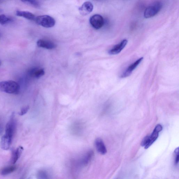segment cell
I'll return each mask as SVG.
<instances>
[{
  "instance_id": "1",
  "label": "cell",
  "mask_w": 179,
  "mask_h": 179,
  "mask_svg": "<svg viewBox=\"0 0 179 179\" xmlns=\"http://www.w3.org/2000/svg\"><path fill=\"white\" fill-rule=\"evenodd\" d=\"M16 128V121L14 114H13L6 125L5 134L2 138L1 146L2 150H7L10 147Z\"/></svg>"
},
{
  "instance_id": "2",
  "label": "cell",
  "mask_w": 179,
  "mask_h": 179,
  "mask_svg": "<svg viewBox=\"0 0 179 179\" xmlns=\"http://www.w3.org/2000/svg\"><path fill=\"white\" fill-rule=\"evenodd\" d=\"M19 89V85L16 82L9 80L0 82V91L7 94H17Z\"/></svg>"
},
{
  "instance_id": "3",
  "label": "cell",
  "mask_w": 179,
  "mask_h": 179,
  "mask_svg": "<svg viewBox=\"0 0 179 179\" xmlns=\"http://www.w3.org/2000/svg\"><path fill=\"white\" fill-rule=\"evenodd\" d=\"M162 7V5L161 2L157 1L154 2L145 10V17L146 18H150L155 16L160 11Z\"/></svg>"
},
{
  "instance_id": "4",
  "label": "cell",
  "mask_w": 179,
  "mask_h": 179,
  "mask_svg": "<svg viewBox=\"0 0 179 179\" xmlns=\"http://www.w3.org/2000/svg\"><path fill=\"white\" fill-rule=\"evenodd\" d=\"M36 21L38 25L47 28L54 26L56 23L54 18L48 15L38 16L36 18Z\"/></svg>"
},
{
  "instance_id": "5",
  "label": "cell",
  "mask_w": 179,
  "mask_h": 179,
  "mask_svg": "<svg viewBox=\"0 0 179 179\" xmlns=\"http://www.w3.org/2000/svg\"><path fill=\"white\" fill-rule=\"evenodd\" d=\"M90 22L93 28L96 29H99L104 24V19L99 14H95L90 18Z\"/></svg>"
},
{
  "instance_id": "6",
  "label": "cell",
  "mask_w": 179,
  "mask_h": 179,
  "mask_svg": "<svg viewBox=\"0 0 179 179\" xmlns=\"http://www.w3.org/2000/svg\"><path fill=\"white\" fill-rule=\"evenodd\" d=\"M162 126L160 124H158L156 126L152 134L150 136H149V138L147 145L145 147V149H147L149 148L157 140L158 137L159 133L161 131H162Z\"/></svg>"
},
{
  "instance_id": "7",
  "label": "cell",
  "mask_w": 179,
  "mask_h": 179,
  "mask_svg": "<svg viewBox=\"0 0 179 179\" xmlns=\"http://www.w3.org/2000/svg\"><path fill=\"white\" fill-rule=\"evenodd\" d=\"M143 59V57H141L129 65L125 71L121 74L120 77L124 78L130 76L134 70L138 67L141 62L142 61Z\"/></svg>"
},
{
  "instance_id": "8",
  "label": "cell",
  "mask_w": 179,
  "mask_h": 179,
  "mask_svg": "<svg viewBox=\"0 0 179 179\" xmlns=\"http://www.w3.org/2000/svg\"><path fill=\"white\" fill-rule=\"evenodd\" d=\"M128 43L127 40H123L119 44L115 45L112 49L108 51V54L110 55H115L119 54L126 46Z\"/></svg>"
},
{
  "instance_id": "9",
  "label": "cell",
  "mask_w": 179,
  "mask_h": 179,
  "mask_svg": "<svg viewBox=\"0 0 179 179\" xmlns=\"http://www.w3.org/2000/svg\"><path fill=\"white\" fill-rule=\"evenodd\" d=\"M94 9V6L91 2H84L79 9L80 14L85 16L91 13Z\"/></svg>"
},
{
  "instance_id": "10",
  "label": "cell",
  "mask_w": 179,
  "mask_h": 179,
  "mask_svg": "<svg viewBox=\"0 0 179 179\" xmlns=\"http://www.w3.org/2000/svg\"><path fill=\"white\" fill-rule=\"evenodd\" d=\"M95 145L98 152L102 155H105L107 152L106 147L103 140L98 138L95 141Z\"/></svg>"
},
{
  "instance_id": "11",
  "label": "cell",
  "mask_w": 179,
  "mask_h": 179,
  "mask_svg": "<svg viewBox=\"0 0 179 179\" xmlns=\"http://www.w3.org/2000/svg\"><path fill=\"white\" fill-rule=\"evenodd\" d=\"M37 45V46L40 47L48 49H55L56 47V45L54 43L43 39L38 40Z\"/></svg>"
},
{
  "instance_id": "12",
  "label": "cell",
  "mask_w": 179,
  "mask_h": 179,
  "mask_svg": "<svg viewBox=\"0 0 179 179\" xmlns=\"http://www.w3.org/2000/svg\"><path fill=\"white\" fill-rule=\"evenodd\" d=\"M23 150V148L21 146H19L16 150L13 151L11 158L12 163L15 164L17 162L21 156Z\"/></svg>"
},
{
  "instance_id": "13",
  "label": "cell",
  "mask_w": 179,
  "mask_h": 179,
  "mask_svg": "<svg viewBox=\"0 0 179 179\" xmlns=\"http://www.w3.org/2000/svg\"><path fill=\"white\" fill-rule=\"evenodd\" d=\"M16 14L18 16L24 17L29 20H34L36 17L34 14L29 11H17Z\"/></svg>"
},
{
  "instance_id": "14",
  "label": "cell",
  "mask_w": 179,
  "mask_h": 179,
  "mask_svg": "<svg viewBox=\"0 0 179 179\" xmlns=\"http://www.w3.org/2000/svg\"><path fill=\"white\" fill-rule=\"evenodd\" d=\"M45 71L43 69L34 68L30 70L29 74L31 76L39 79L45 74Z\"/></svg>"
},
{
  "instance_id": "15",
  "label": "cell",
  "mask_w": 179,
  "mask_h": 179,
  "mask_svg": "<svg viewBox=\"0 0 179 179\" xmlns=\"http://www.w3.org/2000/svg\"><path fill=\"white\" fill-rule=\"evenodd\" d=\"M94 154V152H93V151L90 150L88 151L82 160L81 163L82 164L84 165H88V164L90 162V161L92 159Z\"/></svg>"
},
{
  "instance_id": "16",
  "label": "cell",
  "mask_w": 179,
  "mask_h": 179,
  "mask_svg": "<svg viewBox=\"0 0 179 179\" xmlns=\"http://www.w3.org/2000/svg\"><path fill=\"white\" fill-rule=\"evenodd\" d=\"M16 169V167L15 166H8L2 169L0 171V173L2 176H6L13 173Z\"/></svg>"
},
{
  "instance_id": "17",
  "label": "cell",
  "mask_w": 179,
  "mask_h": 179,
  "mask_svg": "<svg viewBox=\"0 0 179 179\" xmlns=\"http://www.w3.org/2000/svg\"><path fill=\"white\" fill-rule=\"evenodd\" d=\"M12 21L10 18L6 17L5 15H0V24L4 25L9 23Z\"/></svg>"
},
{
  "instance_id": "18",
  "label": "cell",
  "mask_w": 179,
  "mask_h": 179,
  "mask_svg": "<svg viewBox=\"0 0 179 179\" xmlns=\"http://www.w3.org/2000/svg\"><path fill=\"white\" fill-rule=\"evenodd\" d=\"M38 178L39 179L49 178L48 173L45 170H41L38 172L37 174Z\"/></svg>"
},
{
  "instance_id": "19",
  "label": "cell",
  "mask_w": 179,
  "mask_h": 179,
  "mask_svg": "<svg viewBox=\"0 0 179 179\" xmlns=\"http://www.w3.org/2000/svg\"><path fill=\"white\" fill-rule=\"evenodd\" d=\"M29 108V107L28 106L22 108L21 111L19 113V115L22 116L26 114L28 111Z\"/></svg>"
},
{
  "instance_id": "20",
  "label": "cell",
  "mask_w": 179,
  "mask_h": 179,
  "mask_svg": "<svg viewBox=\"0 0 179 179\" xmlns=\"http://www.w3.org/2000/svg\"><path fill=\"white\" fill-rule=\"evenodd\" d=\"M179 148H176L175 151L174 153L175 155V163L177 165L179 162Z\"/></svg>"
},
{
  "instance_id": "21",
  "label": "cell",
  "mask_w": 179,
  "mask_h": 179,
  "mask_svg": "<svg viewBox=\"0 0 179 179\" xmlns=\"http://www.w3.org/2000/svg\"><path fill=\"white\" fill-rule=\"evenodd\" d=\"M149 138V136H146V137L143 138L142 143H141V145L142 146L145 147L147 145L148 142Z\"/></svg>"
},
{
  "instance_id": "22",
  "label": "cell",
  "mask_w": 179,
  "mask_h": 179,
  "mask_svg": "<svg viewBox=\"0 0 179 179\" xmlns=\"http://www.w3.org/2000/svg\"><path fill=\"white\" fill-rule=\"evenodd\" d=\"M22 1L27 2L31 4L34 6H39L38 2L37 0H21Z\"/></svg>"
},
{
  "instance_id": "23",
  "label": "cell",
  "mask_w": 179,
  "mask_h": 179,
  "mask_svg": "<svg viewBox=\"0 0 179 179\" xmlns=\"http://www.w3.org/2000/svg\"><path fill=\"white\" fill-rule=\"evenodd\" d=\"M1 61H0V65H1Z\"/></svg>"
},
{
  "instance_id": "24",
  "label": "cell",
  "mask_w": 179,
  "mask_h": 179,
  "mask_svg": "<svg viewBox=\"0 0 179 179\" xmlns=\"http://www.w3.org/2000/svg\"><path fill=\"white\" fill-rule=\"evenodd\" d=\"M1 1V0H0V1Z\"/></svg>"
}]
</instances>
